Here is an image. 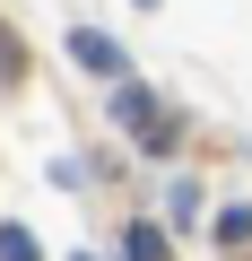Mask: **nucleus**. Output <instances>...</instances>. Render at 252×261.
Returning a JSON list of instances; mask_svg holds the SVG:
<instances>
[{
  "instance_id": "39448f33",
  "label": "nucleus",
  "mask_w": 252,
  "mask_h": 261,
  "mask_svg": "<svg viewBox=\"0 0 252 261\" xmlns=\"http://www.w3.org/2000/svg\"><path fill=\"white\" fill-rule=\"evenodd\" d=\"M217 244H252V209H243V200H235V209L217 218Z\"/></svg>"
},
{
  "instance_id": "7ed1b4c3",
  "label": "nucleus",
  "mask_w": 252,
  "mask_h": 261,
  "mask_svg": "<svg viewBox=\"0 0 252 261\" xmlns=\"http://www.w3.org/2000/svg\"><path fill=\"white\" fill-rule=\"evenodd\" d=\"M122 261H174V252H165V226H157V218H131V235H122Z\"/></svg>"
},
{
  "instance_id": "423d86ee",
  "label": "nucleus",
  "mask_w": 252,
  "mask_h": 261,
  "mask_svg": "<svg viewBox=\"0 0 252 261\" xmlns=\"http://www.w3.org/2000/svg\"><path fill=\"white\" fill-rule=\"evenodd\" d=\"M0 79H26V53H18V35H9V18H0Z\"/></svg>"
},
{
  "instance_id": "f03ea898",
  "label": "nucleus",
  "mask_w": 252,
  "mask_h": 261,
  "mask_svg": "<svg viewBox=\"0 0 252 261\" xmlns=\"http://www.w3.org/2000/svg\"><path fill=\"white\" fill-rule=\"evenodd\" d=\"M70 61L96 70V79H122V70H131V61H122V44H113L104 27H70Z\"/></svg>"
},
{
  "instance_id": "6e6552de",
  "label": "nucleus",
  "mask_w": 252,
  "mask_h": 261,
  "mask_svg": "<svg viewBox=\"0 0 252 261\" xmlns=\"http://www.w3.org/2000/svg\"><path fill=\"white\" fill-rule=\"evenodd\" d=\"M70 261H78V252H70Z\"/></svg>"
},
{
  "instance_id": "f257e3e1",
  "label": "nucleus",
  "mask_w": 252,
  "mask_h": 261,
  "mask_svg": "<svg viewBox=\"0 0 252 261\" xmlns=\"http://www.w3.org/2000/svg\"><path fill=\"white\" fill-rule=\"evenodd\" d=\"M113 122L131 130L139 148H174V113H165V105H157L139 79H122V87H113Z\"/></svg>"
},
{
  "instance_id": "0eeeda50",
  "label": "nucleus",
  "mask_w": 252,
  "mask_h": 261,
  "mask_svg": "<svg viewBox=\"0 0 252 261\" xmlns=\"http://www.w3.org/2000/svg\"><path fill=\"white\" fill-rule=\"evenodd\" d=\"M131 9H157V0H131Z\"/></svg>"
},
{
  "instance_id": "20e7f679",
  "label": "nucleus",
  "mask_w": 252,
  "mask_h": 261,
  "mask_svg": "<svg viewBox=\"0 0 252 261\" xmlns=\"http://www.w3.org/2000/svg\"><path fill=\"white\" fill-rule=\"evenodd\" d=\"M0 261H44V252H35V235H26V226H0Z\"/></svg>"
}]
</instances>
